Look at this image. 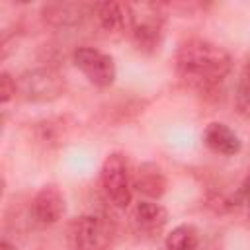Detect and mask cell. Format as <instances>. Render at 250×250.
<instances>
[{"instance_id": "obj_8", "label": "cell", "mask_w": 250, "mask_h": 250, "mask_svg": "<svg viewBox=\"0 0 250 250\" xmlns=\"http://www.w3.org/2000/svg\"><path fill=\"white\" fill-rule=\"evenodd\" d=\"M43 20L53 27H74L84 21L86 16H92V4L80 2H55L43 8Z\"/></svg>"}, {"instance_id": "obj_3", "label": "cell", "mask_w": 250, "mask_h": 250, "mask_svg": "<svg viewBox=\"0 0 250 250\" xmlns=\"http://www.w3.org/2000/svg\"><path fill=\"white\" fill-rule=\"evenodd\" d=\"M18 84V94L35 104H45L57 100L64 92V80L62 76L49 66H39V68H29L20 78L16 80Z\"/></svg>"}, {"instance_id": "obj_15", "label": "cell", "mask_w": 250, "mask_h": 250, "mask_svg": "<svg viewBox=\"0 0 250 250\" xmlns=\"http://www.w3.org/2000/svg\"><path fill=\"white\" fill-rule=\"evenodd\" d=\"M16 94H18L16 80L8 72H2L0 74V100H2V104H8Z\"/></svg>"}, {"instance_id": "obj_13", "label": "cell", "mask_w": 250, "mask_h": 250, "mask_svg": "<svg viewBox=\"0 0 250 250\" xmlns=\"http://www.w3.org/2000/svg\"><path fill=\"white\" fill-rule=\"evenodd\" d=\"M166 250H199V232L193 225H178L166 236Z\"/></svg>"}, {"instance_id": "obj_9", "label": "cell", "mask_w": 250, "mask_h": 250, "mask_svg": "<svg viewBox=\"0 0 250 250\" xmlns=\"http://www.w3.org/2000/svg\"><path fill=\"white\" fill-rule=\"evenodd\" d=\"M131 219H133V225H135L137 232L146 234V236H154L166 227L168 211L156 201L143 199L135 205V209L131 213Z\"/></svg>"}, {"instance_id": "obj_10", "label": "cell", "mask_w": 250, "mask_h": 250, "mask_svg": "<svg viewBox=\"0 0 250 250\" xmlns=\"http://www.w3.org/2000/svg\"><path fill=\"white\" fill-rule=\"evenodd\" d=\"M92 16L96 18L98 25L107 33L123 31L131 23V8H129V4L98 2V4H92Z\"/></svg>"}, {"instance_id": "obj_16", "label": "cell", "mask_w": 250, "mask_h": 250, "mask_svg": "<svg viewBox=\"0 0 250 250\" xmlns=\"http://www.w3.org/2000/svg\"><path fill=\"white\" fill-rule=\"evenodd\" d=\"M232 203L234 205H248L250 207V170H248L246 178L242 180V184L238 186L236 193L232 195Z\"/></svg>"}, {"instance_id": "obj_7", "label": "cell", "mask_w": 250, "mask_h": 250, "mask_svg": "<svg viewBox=\"0 0 250 250\" xmlns=\"http://www.w3.org/2000/svg\"><path fill=\"white\" fill-rule=\"evenodd\" d=\"M66 211L64 195L55 186H43L31 199L29 217L39 227H51L61 221Z\"/></svg>"}, {"instance_id": "obj_1", "label": "cell", "mask_w": 250, "mask_h": 250, "mask_svg": "<svg viewBox=\"0 0 250 250\" xmlns=\"http://www.w3.org/2000/svg\"><path fill=\"white\" fill-rule=\"evenodd\" d=\"M230 55L221 45L201 37L184 41L176 53V70L180 78L199 92L215 88L230 72Z\"/></svg>"}, {"instance_id": "obj_14", "label": "cell", "mask_w": 250, "mask_h": 250, "mask_svg": "<svg viewBox=\"0 0 250 250\" xmlns=\"http://www.w3.org/2000/svg\"><path fill=\"white\" fill-rule=\"evenodd\" d=\"M234 107L236 113L244 119H250V57L244 61L238 80H236V90H234Z\"/></svg>"}, {"instance_id": "obj_12", "label": "cell", "mask_w": 250, "mask_h": 250, "mask_svg": "<svg viewBox=\"0 0 250 250\" xmlns=\"http://www.w3.org/2000/svg\"><path fill=\"white\" fill-rule=\"evenodd\" d=\"M133 188H137L146 197L158 199L166 191V178H164L162 170L156 164L146 162V164H141L139 170L135 172V176H133Z\"/></svg>"}, {"instance_id": "obj_11", "label": "cell", "mask_w": 250, "mask_h": 250, "mask_svg": "<svg viewBox=\"0 0 250 250\" xmlns=\"http://www.w3.org/2000/svg\"><path fill=\"white\" fill-rule=\"evenodd\" d=\"M203 143L213 152L225 154V156H232V154L240 152V148H242V143H240L238 135L227 123H221V121H213L205 127Z\"/></svg>"}, {"instance_id": "obj_5", "label": "cell", "mask_w": 250, "mask_h": 250, "mask_svg": "<svg viewBox=\"0 0 250 250\" xmlns=\"http://www.w3.org/2000/svg\"><path fill=\"white\" fill-rule=\"evenodd\" d=\"M72 62L88 78V82H92L98 88H107L115 82L117 68L113 59L96 47H76L72 51Z\"/></svg>"}, {"instance_id": "obj_2", "label": "cell", "mask_w": 250, "mask_h": 250, "mask_svg": "<svg viewBox=\"0 0 250 250\" xmlns=\"http://www.w3.org/2000/svg\"><path fill=\"white\" fill-rule=\"evenodd\" d=\"M102 189L117 209H127L133 201V174L129 162L121 152H111L102 164Z\"/></svg>"}, {"instance_id": "obj_17", "label": "cell", "mask_w": 250, "mask_h": 250, "mask_svg": "<svg viewBox=\"0 0 250 250\" xmlns=\"http://www.w3.org/2000/svg\"><path fill=\"white\" fill-rule=\"evenodd\" d=\"M0 250H16V246H14V244H10V242L4 238V240L0 242Z\"/></svg>"}, {"instance_id": "obj_4", "label": "cell", "mask_w": 250, "mask_h": 250, "mask_svg": "<svg viewBox=\"0 0 250 250\" xmlns=\"http://www.w3.org/2000/svg\"><path fill=\"white\" fill-rule=\"evenodd\" d=\"M70 238L74 250H109L113 242V227L102 215H82L74 221Z\"/></svg>"}, {"instance_id": "obj_6", "label": "cell", "mask_w": 250, "mask_h": 250, "mask_svg": "<svg viewBox=\"0 0 250 250\" xmlns=\"http://www.w3.org/2000/svg\"><path fill=\"white\" fill-rule=\"evenodd\" d=\"M131 23H129V29H131V35L137 43V47L141 51H154L160 43V37H162V21L164 18L156 12L154 6H148V4H141V6H131Z\"/></svg>"}]
</instances>
